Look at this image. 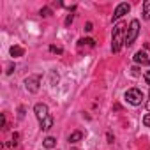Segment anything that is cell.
Wrapping results in <instances>:
<instances>
[{"instance_id": "cell-13", "label": "cell", "mask_w": 150, "mask_h": 150, "mask_svg": "<svg viewBox=\"0 0 150 150\" xmlns=\"http://www.w3.org/2000/svg\"><path fill=\"white\" fill-rule=\"evenodd\" d=\"M50 51H51V53H57V55H62V53H64V50H62L60 46H55V44L50 46Z\"/></svg>"}, {"instance_id": "cell-22", "label": "cell", "mask_w": 150, "mask_h": 150, "mask_svg": "<svg viewBox=\"0 0 150 150\" xmlns=\"http://www.w3.org/2000/svg\"><path fill=\"white\" fill-rule=\"evenodd\" d=\"M145 48H146V50H150V42H146V44H145Z\"/></svg>"}, {"instance_id": "cell-16", "label": "cell", "mask_w": 150, "mask_h": 150, "mask_svg": "<svg viewBox=\"0 0 150 150\" xmlns=\"http://www.w3.org/2000/svg\"><path fill=\"white\" fill-rule=\"evenodd\" d=\"M72 20H74V16H72V14H69V16L65 18V27H69V25L72 23Z\"/></svg>"}, {"instance_id": "cell-8", "label": "cell", "mask_w": 150, "mask_h": 150, "mask_svg": "<svg viewBox=\"0 0 150 150\" xmlns=\"http://www.w3.org/2000/svg\"><path fill=\"white\" fill-rule=\"evenodd\" d=\"M23 55H25V50H23L21 46H13V48H11V57L18 58V57H23Z\"/></svg>"}, {"instance_id": "cell-12", "label": "cell", "mask_w": 150, "mask_h": 150, "mask_svg": "<svg viewBox=\"0 0 150 150\" xmlns=\"http://www.w3.org/2000/svg\"><path fill=\"white\" fill-rule=\"evenodd\" d=\"M42 145H44L46 148H53V146L57 145V139H55V138H51V136H48V138L42 141Z\"/></svg>"}, {"instance_id": "cell-23", "label": "cell", "mask_w": 150, "mask_h": 150, "mask_svg": "<svg viewBox=\"0 0 150 150\" xmlns=\"http://www.w3.org/2000/svg\"><path fill=\"white\" fill-rule=\"evenodd\" d=\"M146 108H148V110H150V101H148V103H146Z\"/></svg>"}, {"instance_id": "cell-7", "label": "cell", "mask_w": 150, "mask_h": 150, "mask_svg": "<svg viewBox=\"0 0 150 150\" xmlns=\"http://www.w3.org/2000/svg\"><path fill=\"white\" fill-rule=\"evenodd\" d=\"M134 62L136 64H141V65H150V58L146 57L145 51H136L134 53Z\"/></svg>"}, {"instance_id": "cell-6", "label": "cell", "mask_w": 150, "mask_h": 150, "mask_svg": "<svg viewBox=\"0 0 150 150\" xmlns=\"http://www.w3.org/2000/svg\"><path fill=\"white\" fill-rule=\"evenodd\" d=\"M129 11H131V6H129V4H125V2H122V4H118V6H117V9H115V13H113V18H111V20H113V21H117V20H120L124 14H127Z\"/></svg>"}, {"instance_id": "cell-21", "label": "cell", "mask_w": 150, "mask_h": 150, "mask_svg": "<svg viewBox=\"0 0 150 150\" xmlns=\"http://www.w3.org/2000/svg\"><path fill=\"white\" fill-rule=\"evenodd\" d=\"M108 143H113V136H111L110 132H108Z\"/></svg>"}, {"instance_id": "cell-2", "label": "cell", "mask_w": 150, "mask_h": 150, "mask_svg": "<svg viewBox=\"0 0 150 150\" xmlns=\"http://www.w3.org/2000/svg\"><path fill=\"white\" fill-rule=\"evenodd\" d=\"M125 37H124V25H117L115 30H113V39H111V51L113 53H118L122 50V44H124Z\"/></svg>"}, {"instance_id": "cell-17", "label": "cell", "mask_w": 150, "mask_h": 150, "mask_svg": "<svg viewBox=\"0 0 150 150\" xmlns=\"http://www.w3.org/2000/svg\"><path fill=\"white\" fill-rule=\"evenodd\" d=\"M145 81H146V85L150 87V71H146V72H145Z\"/></svg>"}, {"instance_id": "cell-4", "label": "cell", "mask_w": 150, "mask_h": 150, "mask_svg": "<svg viewBox=\"0 0 150 150\" xmlns=\"http://www.w3.org/2000/svg\"><path fill=\"white\" fill-rule=\"evenodd\" d=\"M125 99L127 103H131L132 106H139L143 101H145V94L139 90V88H129L125 92Z\"/></svg>"}, {"instance_id": "cell-11", "label": "cell", "mask_w": 150, "mask_h": 150, "mask_svg": "<svg viewBox=\"0 0 150 150\" xmlns=\"http://www.w3.org/2000/svg\"><path fill=\"white\" fill-rule=\"evenodd\" d=\"M143 20H150V0L143 2Z\"/></svg>"}, {"instance_id": "cell-5", "label": "cell", "mask_w": 150, "mask_h": 150, "mask_svg": "<svg viewBox=\"0 0 150 150\" xmlns=\"http://www.w3.org/2000/svg\"><path fill=\"white\" fill-rule=\"evenodd\" d=\"M25 87H27V90L32 92V94L39 92V87H41V74H34V76H28V78L25 80Z\"/></svg>"}, {"instance_id": "cell-15", "label": "cell", "mask_w": 150, "mask_h": 150, "mask_svg": "<svg viewBox=\"0 0 150 150\" xmlns=\"http://www.w3.org/2000/svg\"><path fill=\"white\" fill-rule=\"evenodd\" d=\"M143 124H145L146 127H150V113H146V115L143 117Z\"/></svg>"}, {"instance_id": "cell-1", "label": "cell", "mask_w": 150, "mask_h": 150, "mask_svg": "<svg viewBox=\"0 0 150 150\" xmlns=\"http://www.w3.org/2000/svg\"><path fill=\"white\" fill-rule=\"evenodd\" d=\"M34 113H35L37 120H39V124H41V127H42L44 131H50V129L53 127V117L50 115L46 104H42V103L35 104V106H34Z\"/></svg>"}, {"instance_id": "cell-20", "label": "cell", "mask_w": 150, "mask_h": 150, "mask_svg": "<svg viewBox=\"0 0 150 150\" xmlns=\"http://www.w3.org/2000/svg\"><path fill=\"white\" fill-rule=\"evenodd\" d=\"M23 115H25V108H20V118H23Z\"/></svg>"}, {"instance_id": "cell-9", "label": "cell", "mask_w": 150, "mask_h": 150, "mask_svg": "<svg viewBox=\"0 0 150 150\" xmlns=\"http://www.w3.org/2000/svg\"><path fill=\"white\" fill-rule=\"evenodd\" d=\"M80 139H83V132H81V131H74V132L69 136V141H71V143H78Z\"/></svg>"}, {"instance_id": "cell-10", "label": "cell", "mask_w": 150, "mask_h": 150, "mask_svg": "<svg viewBox=\"0 0 150 150\" xmlns=\"http://www.w3.org/2000/svg\"><path fill=\"white\" fill-rule=\"evenodd\" d=\"M78 46H80V48H83V46L94 48V46H96V41H94V39H80V41H78Z\"/></svg>"}, {"instance_id": "cell-14", "label": "cell", "mask_w": 150, "mask_h": 150, "mask_svg": "<svg viewBox=\"0 0 150 150\" xmlns=\"http://www.w3.org/2000/svg\"><path fill=\"white\" fill-rule=\"evenodd\" d=\"M50 14H51V9H50V7L41 9V16H50Z\"/></svg>"}, {"instance_id": "cell-3", "label": "cell", "mask_w": 150, "mask_h": 150, "mask_svg": "<svg viewBox=\"0 0 150 150\" xmlns=\"http://www.w3.org/2000/svg\"><path fill=\"white\" fill-rule=\"evenodd\" d=\"M138 34H139V21H138V20H132L131 25H129V28H127V34H125V41H124V44H125L127 48L132 46V42L136 41Z\"/></svg>"}, {"instance_id": "cell-19", "label": "cell", "mask_w": 150, "mask_h": 150, "mask_svg": "<svg viewBox=\"0 0 150 150\" xmlns=\"http://www.w3.org/2000/svg\"><path fill=\"white\" fill-rule=\"evenodd\" d=\"M85 30H87V32H92V30H94V28H92V23H87V27H85Z\"/></svg>"}, {"instance_id": "cell-18", "label": "cell", "mask_w": 150, "mask_h": 150, "mask_svg": "<svg viewBox=\"0 0 150 150\" xmlns=\"http://www.w3.org/2000/svg\"><path fill=\"white\" fill-rule=\"evenodd\" d=\"M131 71H132V74H134V76H139V69H138L136 65H134V67H132Z\"/></svg>"}]
</instances>
